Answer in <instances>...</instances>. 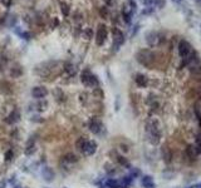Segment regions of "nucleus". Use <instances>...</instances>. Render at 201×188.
<instances>
[{
  "mask_svg": "<svg viewBox=\"0 0 201 188\" xmlns=\"http://www.w3.org/2000/svg\"><path fill=\"white\" fill-rule=\"evenodd\" d=\"M54 95H56V99H58L59 102H64L65 100V95L63 94V92L60 89H56V90H54Z\"/></svg>",
  "mask_w": 201,
  "mask_h": 188,
  "instance_id": "obj_25",
  "label": "nucleus"
},
{
  "mask_svg": "<svg viewBox=\"0 0 201 188\" xmlns=\"http://www.w3.org/2000/svg\"><path fill=\"white\" fill-rule=\"evenodd\" d=\"M141 183L143 186V188H156V184L154 182V178L151 175H145L141 179Z\"/></svg>",
  "mask_w": 201,
  "mask_h": 188,
  "instance_id": "obj_13",
  "label": "nucleus"
},
{
  "mask_svg": "<svg viewBox=\"0 0 201 188\" xmlns=\"http://www.w3.org/2000/svg\"><path fill=\"white\" fill-rule=\"evenodd\" d=\"M128 5H130V9H132V11H135L136 10V8H137V5H136V3L133 1V0H128Z\"/></svg>",
  "mask_w": 201,
  "mask_h": 188,
  "instance_id": "obj_34",
  "label": "nucleus"
},
{
  "mask_svg": "<svg viewBox=\"0 0 201 188\" xmlns=\"http://www.w3.org/2000/svg\"><path fill=\"white\" fill-rule=\"evenodd\" d=\"M96 150H97V143L93 142V141H87V143L84 144V148L82 150V153L87 157H90L96 153Z\"/></svg>",
  "mask_w": 201,
  "mask_h": 188,
  "instance_id": "obj_9",
  "label": "nucleus"
},
{
  "mask_svg": "<svg viewBox=\"0 0 201 188\" xmlns=\"http://www.w3.org/2000/svg\"><path fill=\"white\" fill-rule=\"evenodd\" d=\"M125 43V35L119 29H113V50H118Z\"/></svg>",
  "mask_w": 201,
  "mask_h": 188,
  "instance_id": "obj_7",
  "label": "nucleus"
},
{
  "mask_svg": "<svg viewBox=\"0 0 201 188\" xmlns=\"http://www.w3.org/2000/svg\"><path fill=\"white\" fill-rule=\"evenodd\" d=\"M132 14H133V11H132L128 7H127V5H125L123 9H122V16H123V20H125L127 24H130V23H131Z\"/></svg>",
  "mask_w": 201,
  "mask_h": 188,
  "instance_id": "obj_16",
  "label": "nucleus"
},
{
  "mask_svg": "<svg viewBox=\"0 0 201 188\" xmlns=\"http://www.w3.org/2000/svg\"><path fill=\"white\" fill-rule=\"evenodd\" d=\"M166 5V0H156V4H155V7H157V8H163Z\"/></svg>",
  "mask_w": 201,
  "mask_h": 188,
  "instance_id": "obj_31",
  "label": "nucleus"
},
{
  "mask_svg": "<svg viewBox=\"0 0 201 188\" xmlns=\"http://www.w3.org/2000/svg\"><path fill=\"white\" fill-rule=\"evenodd\" d=\"M23 36H24V39H30V34L29 33H24Z\"/></svg>",
  "mask_w": 201,
  "mask_h": 188,
  "instance_id": "obj_39",
  "label": "nucleus"
},
{
  "mask_svg": "<svg viewBox=\"0 0 201 188\" xmlns=\"http://www.w3.org/2000/svg\"><path fill=\"white\" fill-rule=\"evenodd\" d=\"M119 187H121V183H119L117 179L109 178V179L106 181L105 187H103V188H119Z\"/></svg>",
  "mask_w": 201,
  "mask_h": 188,
  "instance_id": "obj_19",
  "label": "nucleus"
},
{
  "mask_svg": "<svg viewBox=\"0 0 201 188\" xmlns=\"http://www.w3.org/2000/svg\"><path fill=\"white\" fill-rule=\"evenodd\" d=\"M186 154H187V157L188 158H192V159H195L197 157V150H196V148H195V145H188V147L186 148Z\"/></svg>",
  "mask_w": 201,
  "mask_h": 188,
  "instance_id": "obj_21",
  "label": "nucleus"
},
{
  "mask_svg": "<svg viewBox=\"0 0 201 188\" xmlns=\"http://www.w3.org/2000/svg\"><path fill=\"white\" fill-rule=\"evenodd\" d=\"M172 1H174V3H181L182 0H172Z\"/></svg>",
  "mask_w": 201,
  "mask_h": 188,
  "instance_id": "obj_40",
  "label": "nucleus"
},
{
  "mask_svg": "<svg viewBox=\"0 0 201 188\" xmlns=\"http://www.w3.org/2000/svg\"><path fill=\"white\" fill-rule=\"evenodd\" d=\"M36 150V144H35V136L30 137L27 143H25V149H24V154L25 156H32Z\"/></svg>",
  "mask_w": 201,
  "mask_h": 188,
  "instance_id": "obj_8",
  "label": "nucleus"
},
{
  "mask_svg": "<svg viewBox=\"0 0 201 188\" xmlns=\"http://www.w3.org/2000/svg\"><path fill=\"white\" fill-rule=\"evenodd\" d=\"M107 35H108V32H107V27L105 24H99L98 28H97V33H96V43L98 46H102L105 44V41L107 39Z\"/></svg>",
  "mask_w": 201,
  "mask_h": 188,
  "instance_id": "obj_5",
  "label": "nucleus"
},
{
  "mask_svg": "<svg viewBox=\"0 0 201 188\" xmlns=\"http://www.w3.org/2000/svg\"><path fill=\"white\" fill-rule=\"evenodd\" d=\"M0 92L4 94H10L11 93V84L7 80H1L0 82Z\"/></svg>",
  "mask_w": 201,
  "mask_h": 188,
  "instance_id": "obj_17",
  "label": "nucleus"
},
{
  "mask_svg": "<svg viewBox=\"0 0 201 188\" xmlns=\"http://www.w3.org/2000/svg\"><path fill=\"white\" fill-rule=\"evenodd\" d=\"M76 162H78V157L73 153H67L62 158V163H65V164H73Z\"/></svg>",
  "mask_w": 201,
  "mask_h": 188,
  "instance_id": "obj_14",
  "label": "nucleus"
},
{
  "mask_svg": "<svg viewBox=\"0 0 201 188\" xmlns=\"http://www.w3.org/2000/svg\"><path fill=\"white\" fill-rule=\"evenodd\" d=\"M87 143V139L84 138V137H81V138H78L77 139V142H76V148L79 150V152H82L83 148H84V144Z\"/></svg>",
  "mask_w": 201,
  "mask_h": 188,
  "instance_id": "obj_23",
  "label": "nucleus"
},
{
  "mask_svg": "<svg viewBox=\"0 0 201 188\" xmlns=\"http://www.w3.org/2000/svg\"><path fill=\"white\" fill-rule=\"evenodd\" d=\"M7 19H8V18H7V15H4V16H1V18H0V29H1V27H3L4 24H5V21H7Z\"/></svg>",
  "mask_w": 201,
  "mask_h": 188,
  "instance_id": "obj_37",
  "label": "nucleus"
},
{
  "mask_svg": "<svg viewBox=\"0 0 201 188\" xmlns=\"http://www.w3.org/2000/svg\"><path fill=\"white\" fill-rule=\"evenodd\" d=\"M65 72L68 73L69 75H73V74H74V72H76L74 65L70 64V63H67V64H65Z\"/></svg>",
  "mask_w": 201,
  "mask_h": 188,
  "instance_id": "obj_27",
  "label": "nucleus"
},
{
  "mask_svg": "<svg viewBox=\"0 0 201 188\" xmlns=\"http://www.w3.org/2000/svg\"><path fill=\"white\" fill-rule=\"evenodd\" d=\"M116 161H117L121 166H125V167H130V163L128 161H127V158H125V157L119 156V154H116Z\"/></svg>",
  "mask_w": 201,
  "mask_h": 188,
  "instance_id": "obj_24",
  "label": "nucleus"
},
{
  "mask_svg": "<svg viewBox=\"0 0 201 188\" xmlns=\"http://www.w3.org/2000/svg\"><path fill=\"white\" fill-rule=\"evenodd\" d=\"M152 13H154V8H152V7H148L147 9H145L142 11V14H152Z\"/></svg>",
  "mask_w": 201,
  "mask_h": 188,
  "instance_id": "obj_36",
  "label": "nucleus"
},
{
  "mask_svg": "<svg viewBox=\"0 0 201 188\" xmlns=\"http://www.w3.org/2000/svg\"><path fill=\"white\" fill-rule=\"evenodd\" d=\"M0 72H1V64H0Z\"/></svg>",
  "mask_w": 201,
  "mask_h": 188,
  "instance_id": "obj_43",
  "label": "nucleus"
},
{
  "mask_svg": "<svg viewBox=\"0 0 201 188\" xmlns=\"http://www.w3.org/2000/svg\"><path fill=\"white\" fill-rule=\"evenodd\" d=\"M194 113H195V116H196L199 127H200V129H201V109L199 107V103H196V104L194 105Z\"/></svg>",
  "mask_w": 201,
  "mask_h": 188,
  "instance_id": "obj_22",
  "label": "nucleus"
},
{
  "mask_svg": "<svg viewBox=\"0 0 201 188\" xmlns=\"http://www.w3.org/2000/svg\"><path fill=\"white\" fill-rule=\"evenodd\" d=\"M14 188H23V187H20V186H14Z\"/></svg>",
  "mask_w": 201,
  "mask_h": 188,
  "instance_id": "obj_42",
  "label": "nucleus"
},
{
  "mask_svg": "<svg viewBox=\"0 0 201 188\" xmlns=\"http://www.w3.org/2000/svg\"><path fill=\"white\" fill-rule=\"evenodd\" d=\"M42 175H43L44 181L52 182L53 178H54V172H53V169H52L50 167H44L43 171H42Z\"/></svg>",
  "mask_w": 201,
  "mask_h": 188,
  "instance_id": "obj_12",
  "label": "nucleus"
},
{
  "mask_svg": "<svg viewBox=\"0 0 201 188\" xmlns=\"http://www.w3.org/2000/svg\"><path fill=\"white\" fill-rule=\"evenodd\" d=\"M81 80L83 83V86L87 88H96L98 86V79H97V77L93 75L92 73H90V70H88V69H84L82 72Z\"/></svg>",
  "mask_w": 201,
  "mask_h": 188,
  "instance_id": "obj_3",
  "label": "nucleus"
},
{
  "mask_svg": "<svg viewBox=\"0 0 201 188\" xmlns=\"http://www.w3.org/2000/svg\"><path fill=\"white\" fill-rule=\"evenodd\" d=\"M58 24H59V20L57 19V18H56V19H54L53 20V27H57L58 25Z\"/></svg>",
  "mask_w": 201,
  "mask_h": 188,
  "instance_id": "obj_38",
  "label": "nucleus"
},
{
  "mask_svg": "<svg viewBox=\"0 0 201 188\" xmlns=\"http://www.w3.org/2000/svg\"><path fill=\"white\" fill-rule=\"evenodd\" d=\"M135 82L138 87H141V88H145V87H147V84H148V79H147V77L143 75V74H137L136 78H135Z\"/></svg>",
  "mask_w": 201,
  "mask_h": 188,
  "instance_id": "obj_15",
  "label": "nucleus"
},
{
  "mask_svg": "<svg viewBox=\"0 0 201 188\" xmlns=\"http://www.w3.org/2000/svg\"><path fill=\"white\" fill-rule=\"evenodd\" d=\"M146 41H147L148 46L152 48V46H157V45L162 44L163 41H165V38L156 32H148L146 34Z\"/></svg>",
  "mask_w": 201,
  "mask_h": 188,
  "instance_id": "obj_4",
  "label": "nucleus"
},
{
  "mask_svg": "<svg viewBox=\"0 0 201 188\" xmlns=\"http://www.w3.org/2000/svg\"><path fill=\"white\" fill-rule=\"evenodd\" d=\"M145 130H146V137H147L148 142L151 144L157 145L161 142L162 130H161V124H160V122H158V119L148 118L147 120H146Z\"/></svg>",
  "mask_w": 201,
  "mask_h": 188,
  "instance_id": "obj_1",
  "label": "nucleus"
},
{
  "mask_svg": "<svg viewBox=\"0 0 201 188\" xmlns=\"http://www.w3.org/2000/svg\"><path fill=\"white\" fill-rule=\"evenodd\" d=\"M132 179H133V177L132 175H127V177H123V179H122V182H123V184H130L131 182H132Z\"/></svg>",
  "mask_w": 201,
  "mask_h": 188,
  "instance_id": "obj_32",
  "label": "nucleus"
},
{
  "mask_svg": "<svg viewBox=\"0 0 201 188\" xmlns=\"http://www.w3.org/2000/svg\"><path fill=\"white\" fill-rule=\"evenodd\" d=\"M13 157H14V153H13V150L11 149H9V150H7V153H5V162H10L11 159H13Z\"/></svg>",
  "mask_w": 201,
  "mask_h": 188,
  "instance_id": "obj_30",
  "label": "nucleus"
},
{
  "mask_svg": "<svg viewBox=\"0 0 201 188\" xmlns=\"http://www.w3.org/2000/svg\"><path fill=\"white\" fill-rule=\"evenodd\" d=\"M136 59L139 64H142L146 68H152L157 62V54L150 49H141L137 52Z\"/></svg>",
  "mask_w": 201,
  "mask_h": 188,
  "instance_id": "obj_2",
  "label": "nucleus"
},
{
  "mask_svg": "<svg viewBox=\"0 0 201 188\" xmlns=\"http://www.w3.org/2000/svg\"><path fill=\"white\" fill-rule=\"evenodd\" d=\"M20 120V111L19 109H14V111H11L7 118H5V122H7V124H15Z\"/></svg>",
  "mask_w": 201,
  "mask_h": 188,
  "instance_id": "obj_10",
  "label": "nucleus"
},
{
  "mask_svg": "<svg viewBox=\"0 0 201 188\" xmlns=\"http://www.w3.org/2000/svg\"><path fill=\"white\" fill-rule=\"evenodd\" d=\"M161 152H162V157H163V159H165V162H171V159H172V153H171V150H170L166 145L165 147H162V149H161Z\"/></svg>",
  "mask_w": 201,
  "mask_h": 188,
  "instance_id": "obj_20",
  "label": "nucleus"
},
{
  "mask_svg": "<svg viewBox=\"0 0 201 188\" xmlns=\"http://www.w3.org/2000/svg\"><path fill=\"white\" fill-rule=\"evenodd\" d=\"M99 15H101L102 19H107L108 15H109L107 7H102V8H99Z\"/></svg>",
  "mask_w": 201,
  "mask_h": 188,
  "instance_id": "obj_26",
  "label": "nucleus"
},
{
  "mask_svg": "<svg viewBox=\"0 0 201 188\" xmlns=\"http://www.w3.org/2000/svg\"><path fill=\"white\" fill-rule=\"evenodd\" d=\"M60 9H62V14L64 16H67L69 14V5L67 4V3H62L60 4Z\"/></svg>",
  "mask_w": 201,
  "mask_h": 188,
  "instance_id": "obj_28",
  "label": "nucleus"
},
{
  "mask_svg": "<svg viewBox=\"0 0 201 188\" xmlns=\"http://www.w3.org/2000/svg\"><path fill=\"white\" fill-rule=\"evenodd\" d=\"M23 75V68L20 65H14L10 69V77L11 78H19Z\"/></svg>",
  "mask_w": 201,
  "mask_h": 188,
  "instance_id": "obj_18",
  "label": "nucleus"
},
{
  "mask_svg": "<svg viewBox=\"0 0 201 188\" xmlns=\"http://www.w3.org/2000/svg\"><path fill=\"white\" fill-rule=\"evenodd\" d=\"M47 105H48V104H47L45 102L39 103V104H38V111H40V112H42V111H44V109L47 108Z\"/></svg>",
  "mask_w": 201,
  "mask_h": 188,
  "instance_id": "obj_35",
  "label": "nucleus"
},
{
  "mask_svg": "<svg viewBox=\"0 0 201 188\" xmlns=\"http://www.w3.org/2000/svg\"><path fill=\"white\" fill-rule=\"evenodd\" d=\"M143 4L147 5V7H155L156 0H143Z\"/></svg>",
  "mask_w": 201,
  "mask_h": 188,
  "instance_id": "obj_33",
  "label": "nucleus"
},
{
  "mask_svg": "<svg viewBox=\"0 0 201 188\" xmlns=\"http://www.w3.org/2000/svg\"><path fill=\"white\" fill-rule=\"evenodd\" d=\"M106 3H107V4L109 5V4H111V3H112V0H106Z\"/></svg>",
  "mask_w": 201,
  "mask_h": 188,
  "instance_id": "obj_41",
  "label": "nucleus"
},
{
  "mask_svg": "<svg viewBox=\"0 0 201 188\" xmlns=\"http://www.w3.org/2000/svg\"><path fill=\"white\" fill-rule=\"evenodd\" d=\"M84 39H87V40H89V39H92L93 38V32H92V29H87V30H84Z\"/></svg>",
  "mask_w": 201,
  "mask_h": 188,
  "instance_id": "obj_29",
  "label": "nucleus"
},
{
  "mask_svg": "<svg viewBox=\"0 0 201 188\" xmlns=\"http://www.w3.org/2000/svg\"><path fill=\"white\" fill-rule=\"evenodd\" d=\"M88 128L89 130L93 133V134H99V133L103 130V123L99 118H92L88 123Z\"/></svg>",
  "mask_w": 201,
  "mask_h": 188,
  "instance_id": "obj_6",
  "label": "nucleus"
},
{
  "mask_svg": "<svg viewBox=\"0 0 201 188\" xmlns=\"http://www.w3.org/2000/svg\"><path fill=\"white\" fill-rule=\"evenodd\" d=\"M48 90L44 87H34L32 90V95L35 99H43L44 97H47Z\"/></svg>",
  "mask_w": 201,
  "mask_h": 188,
  "instance_id": "obj_11",
  "label": "nucleus"
}]
</instances>
